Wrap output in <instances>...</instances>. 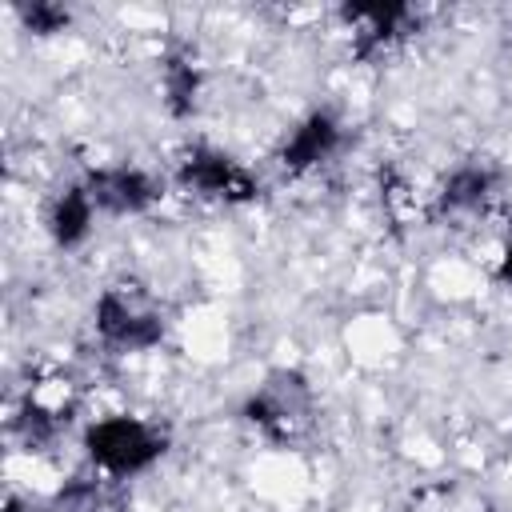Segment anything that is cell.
<instances>
[{"label":"cell","mask_w":512,"mask_h":512,"mask_svg":"<svg viewBox=\"0 0 512 512\" xmlns=\"http://www.w3.org/2000/svg\"><path fill=\"white\" fill-rule=\"evenodd\" d=\"M8 512H48V508H28L20 500H8ZM52 512H60V508H52Z\"/></svg>","instance_id":"obj_11"},{"label":"cell","mask_w":512,"mask_h":512,"mask_svg":"<svg viewBox=\"0 0 512 512\" xmlns=\"http://www.w3.org/2000/svg\"><path fill=\"white\" fill-rule=\"evenodd\" d=\"M92 212H96V204H92L88 188H68V192L52 204V216H48V228H52L56 244L76 248V244L88 236V228H92Z\"/></svg>","instance_id":"obj_7"},{"label":"cell","mask_w":512,"mask_h":512,"mask_svg":"<svg viewBox=\"0 0 512 512\" xmlns=\"http://www.w3.org/2000/svg\"><path fill=\"white\" fill-rule=\"evenodd\" d=\"M180 180L188 188H196L200 196H216V200H252L256 196V184L252 176L224 152H212V148H196L188 152L184 168H180Z\"/></svg>","instance_id":"obj_3"},{"label":"cell","mask_w":512,"mask_h":512,"mask_svg":"<svg viewBox=\"0 0 512 512\" xmlns=\"http://www.w3.org/2000/svg\"><path fill=\"white\" fill-rule=\"evenodd\" d=\"M304 416H308V384L296 372L272 376L260 388V396H252V404H248V420L272 436H288Z\"/></svg>","instance_id":"obj_4"},{"label":"cell","mask_w":512,"mask_h":512,"mask_svg":"<svg viewBox=\"0 0 512 512\" xmlns=\"http://www.w3.org/2000/svg\"><path fill=\"white\" fill-rule=\"evenodd\" d=\"M192 92H196V72L188 64H172L168 68V96H172V108L184 112L192 104Z\"/></svg>","instance_id":"obj_9"},{"label":"cell","mask_w":512,"mask_h":512,"mask_svg":"<svg viewBox=\"0 0 512 512\" xmlns=\"http://www.w3.org/2000/svg\"><path fill=\"white\" fill-rule=\"evenodd\" d=\"M500 276L512 280V248H508V256H504V264H500Z\"/></svg>","instance_id":"obj_12"},{"label":"cell","mask_w":512,"mask_h":512,"mask_svg":"<svg viewBox=\"0 0 512 512\" xmlns=\"http://www.w3.org/2000/svg\"><path fill=\"white\" fill-rule=\"evenodd\" d=\"M340 144V124L332 112H312L284 144V164L288 168H308V164H320L332 156V148Z\"/></svg>","instance_id":"obj_6"},{"label":"cell","mask_w":512,"mask_h":512,"mask_svg":"<svg viewBox=\"0 0 512 512\" xmlns=\"http://www.w3.org/2000/svg\"><path fill=\"white\" fill-rule=\"evenodd\" d=\"M20 16L32 32H56L60 24H68V12L56 4H32V8H20Z\"/></svg>","instance_id":"obj_10"},{"label":"cell","mask_w":512,"mask_h":512,"mask_svg":"<svg viewBox=\"0 0 512 512\" xmlns=\"http://www.w3.org/2000/svg\"><path fill=\"white\" fill-rule=\"evenodd\" d=\"M164 452V440L132 420V416H112V420H100L92 432H88V456L112 472V476H128V472H140L148 468L156 456Z\"/></svg>","instance_id":"obj_1"},{"label":"cell","mask_w":512,"mask_h":512,"mask_svg":"<svg viewBox=\"0 0 512 512\" xmlns=\"http://www.w3.org/2000/svg\"><path fill=\"white\" fill-rule=\"evenodd\" d=\"M96 328L116 348H152L164 336V316L136 288H108L96 304Z\"/></svg>","instance_id":"obj_2"},{"label":"cell","mask_w":512,"mask_h":512,"mask_svg":"<svg viewBox=\"0 0 512 512\" xmlns=\"http://www.w3.org/2000/svg\"><path fill=\"white\" fill-rule=\"evenodd\" d=\"M488 188H492V172L468 164V168H456V172L448 176V184H444V192H440V204H444V208H476V204L488 196Z\"/></svg>","instance_id":"obj_8"},{"label":"cell","mask_w":512,"mask_h":512,"mask_svg":"<svg viewBox=\"0 0 512 512\" xmlns=\"http://www.w3.org/2000/svg\"><path fill=\"white\" fill-rule=\"evenodd\" d=\"M84 188H88V196H92L96 208L116 212V216L140 212V208H148L160 196L156 180L148 172H140V168H128V164L124 168H96Z\"/></svg>","instance_id":"obj_5"}]
</instances>
